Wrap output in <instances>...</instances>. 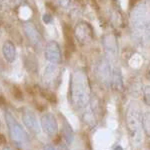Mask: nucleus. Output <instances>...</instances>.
Instances as JSON below:
<instances>
[{"label":"nucleus","mask_w":150,"mask_h":150,"mask_svg":"<svg viewBox=\"0 0 150 150\" xmlns=\"http://www.w3.org/2000/svg\"><path fill=\"white\" fill-rule=\"evenodd\" d=\"M83 114H82V119L89 126H95L96 125V112L95 108H94L92 102L90 101V103L86 106L85 108H83Z\"/></svg>","instance_id":"nucleus-14"},{"label":"nucleus","mask_w":150,"mask_h":150,"mask_svg":"<svg viewBox=\"0 0 150 150\" xmlns=\"http://www.w3.org/2000/svg\"><path fill=\"white\" fill-rule=\"evenodd\" d=\"M44 55L47 61H49V63L59 64L61 62V51H60V47L56 41L52 40L47 43L45 46Z\"/></svg>","instance_id":"nucleus-9"},{"label":"nucleus","mask_w":150,"mask_h":150,"mask_svg":"<svg viewBox=\"0 0 150 150\" xmlns=\"http://www.w3.org/2000/svg\"><path fill=\"white\" fill-rule=\"evenodd\" d=\"M5 104V100H4L3 96H0V105H4Z\"/></svg>","instance_id":"nucleus-26"},{"label":"nucleus","mask_w":150,"mask_h":150,"mask_svg":"<svg viewBox=\"0 0 150 150\" xmlns=\"http://www.w3.org/2000/svg\"><path fill=\"white\" fill-rule=\"evenodd\" d=\"M57 2H58V5L64 9L68 8L70 6V0H57Z\"/></svg>","instance_id":"nucleus-21"},{"label":"nucleus","mask_w":150,"mask_h":150,"mask_svg":"<svg viewBox=\"0 0 150 150\" xmlns=\"http://www.w3.org/2000/svg\"><path fill=\"white\" fill-rule=\"evenodd\" d=\"M2 53H3V56L5 58L6 61H8L9 63L15 61L16 59V47L11 41H5L3 43V46H2Z\"/></svg>","instance_id":"nucleus-15"},{"label":"nucleus","mask_w":150,"mask_h":150,"mask_svg":"<svg viewBox=\"0 0 150 150\" xmlns=\"http://www.w3.org/2000/svg\"><path fill=\"white\" fill-rule=\"evenodd\" d=\"M5 121L12 142L19 147H23L27 145L29 143L28 133L25 131V129L21 126L20 123L15 119V117L9 111L5 112Z\"/></svg>","instance_id":"nucleus-4"},{"label":"nucleus","mask_w":150,"mask_h":150,"mask_svg":"<svg viewBox=\"0 0 150 150\" xmlns=\"http://www.w3.org/2000/svg\"><path fill=\"white\" fill-rule=\"evenodd\" d=\"M142 94H143V101L146 105L150 106V85L144 86L142 89Z\"/></svg>","instance_id":"nucleus-18"},{"label":"nucleus","mask_w":150,"mask_h":150,"mask_svg":"<svg viewBox=\"0 0 150 150\" xmlns=\"http://www.w3.org/2000/svg\"><path fill=\"white\" fill-rule=\"evenodd\" d=\"M63 135H64V138H65V141H66V144L67 145H70L73 142V138H74V133H73V130H72V127L70 126V124L66 120H64L63 122Z\"/></svg>","instance_id":"nucleus-16"},{"label":"nucleus","mask_w":150,"mask_h":150,"mask_svg":"<svg viewBox=\"0 0 150 150\" xmlns=\"http://www.w3.org/2000/svg\"><path fill=\"white\" fill-rule=\"evenodd\" d=\"M24 32H25L26 36H27L29 42L36 48H41L43 43V38L35 25L31 22H27L24 24Z\"/></svg>","instance_id":"nucleus-11"},{"label":"nucleus","mask_w":150,"mask_h":150,"mask_svg":"<svg viewBox=\"0 0 150 150\" xmlns=\"http://www.w3.org/2000/svg\"><path fill=\"white\" fill-rule=\"evenodd\" d=\"M133 38L142 46L150 47V2L147 0L137 3L130 14Z\"/></svg>","instance_id":"nucleus-1"},{"label":"nucleus","mask_w":150,"mask_h":150,"mask_svg":"<svg viewBox=\"0 0 150 150\" xmlns=\"http://www.w3.org/2000/svg\"><path fill=\"white\" fill-rule=\"evenodd\" d=\"M8 1H9V0H0V6H1V5H4V4L7 3Z\"/></svg>","instance_id":"nucleus-27"},{"label":"nucleus","mask_w":150,"mask_h":150,"mask_svg":"<svg viewBox=\"0 0 150 150\" xmlns=\"http://www.w3.org/2000/svg\"><path fill=\"white\" fill-rule=\"evenodd\" d=\"M43 150H56L52 144H44L43 145Z\"/></svg>","instance_id":"nucleus-23"},{"label":"nucleus","mask_w":150,"mask_h":150,"mask_svg":"<svg viewBox=\"0 0 150 150\" xmlns=\"http://www.w3.org/2000/svg\"><path fill=\"white\" fill-rule=\"evenodd\" d=\"M142 118H143V113L138 104L136 102H131L127 108L126 125L128 133L133 143L138 144L141 141V131L143 129Z\"/></svg>","instance_id":"nucleus-3"},{"label":"nucleus","mask_w":150,"mask_h":150,"mask_svg":"<svg viewBox=\"0 0 150 150\" xmlns=\"http://www.w3.org/2000/svg\"><path fill=\"white\" fill-rule=\"evenodd\" d=\"M12 94H13V96L17 99V100H22L23 99V93L18 87L14 86L13 88H12Z\"/></svg>","instance_id":"nucleus-19"},{"label":"nucleus","mask_w":150,"mask_h":150,"mask_svg":"<svg viewBox=\"0 0 150 150\" xmlns=\"http://www.w3.org/2000/svg\"><path fill=\"white\" fill-rule=\"evenodd\" d=\"M57 78V68L56 64L49 63L45 67L44 73H43L42 80L46 86H52Z\"/></svg>","instance_id":"nucleus-13"},{"label":"nucleus","mask_w":150,"mask_h":150,"mask_svg":"<svg viewBox=\"0 0 150 150\" xmlns=\"http://www.w3.org/2000/svg\"><path fill=\"white\" fill-rule=\"evenodd\" d=\"M71 103L76 109L82 110L91 101V89L88 76L83 70L73 72L70 80Z\"/></svg>","instance_id":"nucleus-2"},{"label":"nucleus","mask_w":150,"mask_h":150,"mask_svg":"<svg viewBox=\"0 0 150 150\" xmlns=\"http://www.w3.org/2000/svg\"><path fill=\"white\" fill-rule=\"evenodd\" d=\"M101 43H102L104 53H105V57L109 61L114 62L119 54V46H118L116 36L112 33H107L103 35Z\"/></svg>","instance_id":"nucleus-6"},{"label":"nucleus","mask_w":150,"mask_h":150,"mask_svg":"<svg viewBox=\"0 0 150 150\" xmlns=\"http://www.w3.org/2000/svg\"><path fill=\"white\" fill-rule=\"evenodd\" d=\"M74 35L80 44H87L92 40L93 30L87 22H79L75 26Z\"/></svg>","instance_id":"nucleus-7"},{"label":"nucleus","mask_w":150,"mask_h":150,"mask_svg":"<svg viewBox=\"0 0 150 150\" xmlns=\"http://www.w3.org/2000/svg\"><path fill=\"white\" fill-rule=\"evenodd\" d=\"M3 150H12V148H11V147H9V146H5L3 148Z\"/></svg>","instance_id":"nucleus-29"},{"label":"nucleus","mask_w":150,"mask_h":150,"mask_svg":"<svg viewBox=\"0 0 150 150\" xmlns=\"http://www.w3.org/2000/svg\"><path fill=\"white\" fill-rule=\"evenodd\" d=\"M123 87H124V84H123V76L121 69L118 66H113L110 88H112L115 91H118V92H121V91H123Z\"/></svg>","instance_id":"nucleus-12"},{"label":"nucleus","mask_w":150,"mask_h":150,"mask_svg":"<svg viewBox=\"0 0 150 150\" xmlns=\"http://www.w3.org/2000/svg\"><path fill=\"white\" fill-rule=\"evenodd\" d=\"M142 126H143L145 134L150 137V111H146V112L143 113Z\"/></svg>","instance_id":"nucleus-17"},{"label":"nucleus","mask_w":150,"mask_h":150,"mask_svg":"<svg viewBox=\"0 0 150 150\" xmlns=\"http://www.w3.org/2000/svg\"><path fill=\"white\" fill-rule=\"evenodd\" d=\"M0 144H6V139L2 134H0Z\"/></svg>","instance_id":"nucleus-25"},{"label":"nucleus","mask_w":150,"mask_h":150,"mask_svg":"<svg viewBox=\"0 0 150 150\" xmlns=\"http://www.w3.org/2000/svg\"><path fill=\"white\" fill-rule=\"evenodd\" d=\"M114 150H123V148H122L121 146H120V145H117V146H116L115 148H114Z\"/></svg>","instance_id":"nucleus-28"},{"label":"nucleus","mask_w":150,"mask_h":150,"mask_svg":"<svg viewBox=\"0 0 150 150\" xmlns=\"http://www.w3.org/2000/svg\"><path fill=\"white\" fill-rule=\"evenodd\" d=\"M22 121L25 124V126L28 128L29 131L32 132L33 134L38 135L41 131V127L38 123V120L36 118V115L34 114L32 110L29 108H24L22 112Z\"/></svg>","instance_id":"nucleus-10"},{"label":"nucleus","mask_w":150,"mask_h":150,"mask_svg":"<svg viewBox=\"0 0 150 150\" xmlns=\"http://www.w3.org/2000/svg\"><path fill=\"white\" fill-rule=\"evenodd\" d=\"M41 128L49 136H56L58 132L57 120L53 113L47 112L41 117Z\"/></svg>","instance_id":"nucleus-8"},{"label":"nucleus","mask_w":150,"mask_h":150,"mask_svg":"<svg viewBox=\"0 0 150 150\" xmlns=\"http://www.w3.org/2000/svg\"><path fill=\"white\" fill-rule=\"evenodd\" d=\"M0 128H1V121H0Z\"/></svg>","instance_id":"nucleus-30"},{"label":"nucleus","mask_w":150,"mask_h":150,"mask_svg":"<svg viewBox=\"0 0 150 150\" xmlns=\"http://www.w3.org/2000/svg\"><path fill=\"white\" fill-rule=\"evenodd\" d=\"M42 20H43V22H44L45 24H50L53 21V17L50 15V14L45 13L44 15L42 16Z\"/></svg>","instance_id":"nucleus-22"},{"label":"nucleus","mask_w":150,"mask_h":150,"mask_svg":"<svg viewBox=\"0 0 150 150\" xmlns=\"http://www.w3.org/2000/svg\"><path fill=\"white\" fill-rule=\"evenodd\" d=\"M41 95H43V97L47 98L51 102H55V95L52 92H49L47 90H41Z\"/></svg>","instance_id":"nucleus-20"},{"label":"nucleus","mask_w":150,"mask_h":150,"mask_svg":"<svg viewBox=\"0 0 150 150\" xmlns=\"http://www.w3.org/2000/svg\"><path fill=\"white\" fill-rule=\"evenodd\" d=\"M112 62L109 61L106 57L100 58L94 65V73L96 79L101 85L106 88H110L111 78H112Z\"/></svg>","instance_id":"nucleus-5"},{"label":"nucleus","mask_w":150,"mask_h":150,"mask_svg":"<svg viewBox=\"0 0 150 150\" xmlns=\"http://www.w3.org/2000/svg\"><path fill=\"white\" fill-rule=\"evenodd\" d=\"M59 150H69L68 148V145L67 144H60V146H59Z\"/></svg>","instance_id":"nucleus-24"}]
</instances>
